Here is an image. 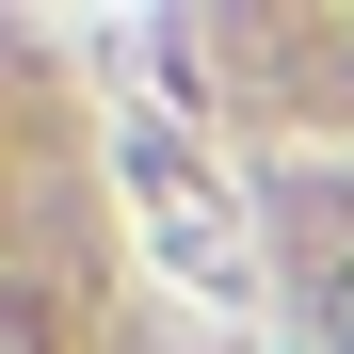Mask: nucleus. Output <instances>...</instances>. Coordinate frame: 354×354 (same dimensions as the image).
<instances>
[{
    "instance_id": "1",
    "label": "nucleus",
    "mask_w": 354,
    "mask_h": 354,
    "mask_svg": "<svg viewBox=\"0 0 354 354\" xmlns=\"http://www.w3.org/2000/svg\"><path fill=\"white\" fill-rule=\"evenodd\" d=\"M322 338L354 354V258H322Z\"/></svg>"
}]
</instances>
